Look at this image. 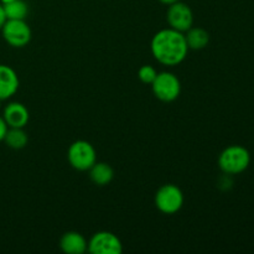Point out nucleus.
<instances>
[{
	"mask_svg": "<svg viewBox=\"0 0 254 254\" xmlns=\"http://www.w3.org/2000/svg\"><path fill=\"white\" fill-rule=\"evenodd\" d=\"M150 51L154 59L163 66H178L184 62L189 52L185 34L171 27L160 30L151 39Z\"/></svg>",
	"mask_w": 254,
	"mask_h": 254,
	"instance_id": "nucleus-1",
	"label": "nucleus"
},
{
	"mask_svg": "<svg viewBox=\"0 0 254 254\" xmlns=\"http://www.w3.org/2000/svg\"><path fill=\"white\" fill-rule=\"evenodd\" d=\"M251 164V154L242 145H230L221 151L218 156V166L227 175H238L248 169Z\"/></svg>",
	"mask_w": 254,
	"mask_h": 254,
	"instance_id": "nucleus-2",
	"label": "nucleus"
},
{
	"mask_svg": "<svg viewBox=\"0 0 254 254\" xmlns=\"http://www.w3.org/2000/svg\"><path fill=\"white\" fill-rule=\"evenodd\" d=\"M69 165L78 171H88L97 163V151L87 140H76L67 150Z\"/></svg>",
	"mask_w": 254,
	"mask_h": 254,
	"instance_id": "nucleus-3",
	"label": "nucleus"
},
{
	"mask_svg": "<svg viewBox=\"0 0 254 254\" xmlns=\"http://www.w3.org/2000/svg\"><path fill=\"white\" fill-rule=\"evenodd\" d=\"M153 93L159 101L170 103L176 101L181 93V82L175 73L169 71L158 72L155 79L150 84Z\"/></svg>",
	"mask_w": 254,
	"mask_h": 254,
	"instance_id": "nucleus-4",
	"label": "nucleus"
},
{
	"mask_svg": "<svg viewBox=\"0 0 254 254\" xmlns=\"http://www.w3.org/2000/svg\"><path fill=\"white\" fill-rule=\"evenodd\" d=\"M155 206L164 215H175L183 208L184 192L174 184H165L155 193Z\"/></svg>",
	"mask_w": 254,
	"mask_h": 254,
	"instance_id": "nucleus-5",
	"label": "nucleus"
},
{
	"mask_svg": "<svg viewBox=\"0 0 254 254\" xmlns=\"http://www.w3.org/2000/svg\"><path fill=\"white\" fill-rule=\"evenodd\" d=\"M0 31L4 41L15 49H22L31 41L32 31L25 20H6Z\"/></svg>",
	"mask_w": 254,
	"mask_h": 254,
	"instance_id": "nucleus-6",
	"label": "nucleus"
},
{
	"mask_svg": "<svg viewBox=\"0 0 254 254\" xmlns=\"http://www.w3.org/2000/svg\"><path fill=\"white\" fill-rule=\"evenodd\" d=\"M168 6L166 21L171 29L185 34L190 27L193 26V12L188 4L179 0Z\"/></svg>",
	"mask_w": 254,
	"mask_h": 254,
	"instance_id": "nucleus-7",
	"label": "nucleus"
},
{
	"mask_svg": "<svg viewBox=\"0 0 254 254\" xmlns=\"http://www.w3.org/2000/svg\"><path fill=\"white\" fill-rule=\"evenodd\" d=\"M87 252L92 254H121L123 245L117 235L109 231H101L94 233L88 241Z\"/></svg>",
	"mask_w": 254,
	"mask_h": 254,
	"instance_id": "nucleus-8",
	"label": "nucleus"
},
{
	"mask_svg": "<svg viewBox=\"0 0 254 254\" xmlns=\"http://www.w3.org/2000/svg\"><path fill=\"white\" fill-rule=\"evenodd\" d=\"M1 117L9 128H25L29 123L30 113L26 106L20 102H10L2 109Z\"/></svg>",
	"mask_w": 254,
	"mask_h": 254,
	"instance_id": "nucleus-9",
	"label": "nucleus"
},
{
	"mask_svg": "<svg viewBox=\"0 0 254 254\" xmlns=\"http://www.w3.org/2000/svg\"><path fill=\"white\" fill-rule=\"evenodd\" d=\"M20 86L19 76L7 64H0V99L6 101L17 92Z\"/></svg>",
	"mask_w": 254,
	"mask_h": 254,
	"instance_id": "nucleus-10",
	"label": "nucleus"
},
{
	"mask_svg": "<svg viewBox=\"0 0 254 254\" xmlns=\"http://www.w3.org/2000/svg\"><path fill=\"white\" fill-rule=\"evenodd\" d=\"M60 248L66 254H83L88 248V241L79 232L69 231L64 233L60 240Z\"/></svg>",
	"mask_w": 254,
	"mask_h": 254,
	"instance_id": "nucleus-11",
	"label": "nucleus"
},
{
	"mask_svg": "<svg viewBox=\"0 0 254 254\" xmlns=\"http://www.w3.org/2000/svg\"><path fill=\"white\" fill-rule=\"evenodd\" d=\"M89 179L97 186H106L114 178V170L109 164L96 163L89 169Z\"/></svg>",
	"mask_w": 254,
	"mask_h": 254,
	"instance_id": "nucleus-12",
	"label": "nucleus"
},
{
	"mask_svg": "<svg viewBox=\"0 0 254 254\" xmlns=\"http://www.w3.org/2000/svg\"><path fill=\"white\" fill-rule=\"evenodd\" d=\"M189 50H202L210 42V34L202 27L192 26L185 34Z\"/></svg>",
	"mask_w": 254,
	"mask_h": 254,
	"instance_id": "nucleus-13",
	"label": "nucleus"
},
{
	"mask_svg": "<svg viewBox=\"0 0 254 254\" xmlns=\"http://www.w3.org/2000/svg\"><path fill=\"white\" fill-rule=\"evenodd\" d=\"M2 141H5V144L10 149L20 150V149H24L27 145L29 136H27V133L24 130V128H7V131Z\"/></svg>",
	"mask_w": 254,
	"mask_h": 254,
	"instance_id": "nucleus-14",
	"label": "nucleus"
},
{
	"mask_svg": "<svg viewBox=\"0 0 254 254\" xmlns=\"http://www.w3.org/2000/svg\"><path fill=\"white\" fill-rule=\"evenodd\" d=\"M2 6L6 20H25L29 15V5L24 0H14Z\"/></svg>",
	"mask_w": 254,
	"mask_h": 254,
	"instance_id": "nucleus-15",
	"label": "nucleus"
},
{
	"mask_svg": "<svg viewBox=\"0 0 254 254\" xmlns=\"http://www.w3.org/2000/svg\"><path fill=\"white\" fill-rule=\"evenodd\" d=\"M156 74H158V71H156L153 66H150V64H144V66H141L138 71L139 79H140L144 84L153 83Z\"/></svg>",
	"mask_w": 254,
	"mask_h": 254,
	"instance_id": "nucleus-16",
	"label": "nucleus"
},
{
	"mask_svg": "<svg viewBox=\"0 0 254 254\" xmlns=\"http://www.w3.org/2000/svg\"><path fill=\"white\" fill-rule=\"evenodd\" d=\"M7 128H9V127H7L6 123H5L4 118L0 116V141L4 140L5 134H6V131H7Z\"/></svg>",
	"mask_w": 254,
	"mask_h": 254,
	"instance_id": "nucleus-17",
	"label": "nucleus"
},
{
	"mask_svg": "<svg viewBox=\"0 0 254 254\" xmlns=\"http://www.w3.org/2000/svg\"><path fill=\"white\" fill-rule=\"evenodd\" d=\"M5 21H6V16H5V12H4V6H2V4L0 2V30H1L2 25H4Z\"/></svg>",
	"mask_w": 254,
	"mask_h": 254,
	"instance_id": "nucleus-18",
	"label": "nucleus"
},
{
	"mask_svg": "<svg viewBox=\"0 0 254 254\" xmlns=\"http://www.w3.org/2000/svg\"><path fill=\"white\" fill-rule=\"evenodd\" d=\"M159 1H160L161 4L170 5V4H173V2H176V1H179V0H159Z\"/></svg>",
	"mask_w": 254,
	"mask_h": 254,
	"instance_id": "nucleus-19",
	"label": "nucleus"
},
{
	"mask_svg": "<svg viewBox=\"0 0 254 254\" xmlns=\"http://www.w3.org/2000/svg\"><path fill=\"white\" fill-rule=\"evenodd\" d=\"M11 1H14V0H0V2H1L2 5L7 4V2H11Z\"/></svg>",
	"mask_w": 254,
	"mask_h": 254,
	"instance_id": "nucleus-20",
	"label": "nucleus"
},
{
	"mask_svg": "<svg viewBox=\"0 0 254 254\" xmlns=\"http://www.w3.org/2000/svg\"><path fill=\"white\" fill-rule=\"evenodd\" d=\"M1 102L2 101H1V99H0V109H1Z\"/></svg>",
	"mask_w": 254,
	"mask_h": 254,
	"instance_id": "nucleus-21",
	"label": "nucleus"
}]
</instances>
